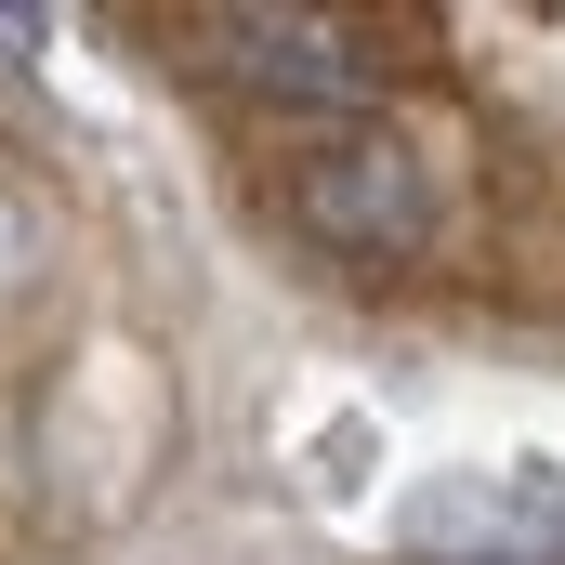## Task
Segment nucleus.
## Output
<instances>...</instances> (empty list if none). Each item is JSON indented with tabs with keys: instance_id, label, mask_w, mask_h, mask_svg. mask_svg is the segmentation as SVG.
Wrapping results in <instances>:
<instances>
[{
	"instance_id": "1",
	"label": "nucleus",
	"mask_w": 565,
	"mask_h": 565,
	"mask_svg": "<svg viewBox=\"0 0 565 565\" xmlns=\"http://www.w3.org/2000/svg\"><path fill=\"white\" fill-rule=\"evenodd\" d=\"M289 224H302L316 250H342V264H395V250H422V237H434V171H422L395 132L316 145V158L289 171Z\"/></svg>"
},
{
	"instance_id": "2",
	"label": "nucleus",
	"mask_w": 565,
	"mask_h": 565,
	"mask_svg": "<svg viewBox=\"0 0 565 565\" xmlns=\"http://www.w3.org/2000/svg\"><path fill=\"white\" fill-rule=\"evenodd\" d=\"M408 565H565V473H434L395 500Z\"/></svg>"
},
{
	"instance_id": "3",
	"label": "nucleus",
	"mask_w": 565,
	"mask_h": 565,
	"mask_svg": "<svg viewBox=\"0 0 565 565\" xmlns=\"http://www.w3.org/2000/svg\"><path fill=\"white\" fill-rule=\"evenodd\" d=\"M211 53H237V79H264L289 106H369L395 79L382 26H342V13H211Z\"/></svg>"
},
{
	"instance_id": "4",
	"label": "nucleus",
	"mask_w": 565,
	"mask_h": 565,
	"mask_svg": "<svg viewBox=\"0 0 565 565\" xmlns=\"http://www.w3.org/2000/svg\"><path fill=\"white\" fill-rule=\"evenodd\" d=\"M26 40H40V13H0V53H26Z\"/></svg>"
}]
</instances>
